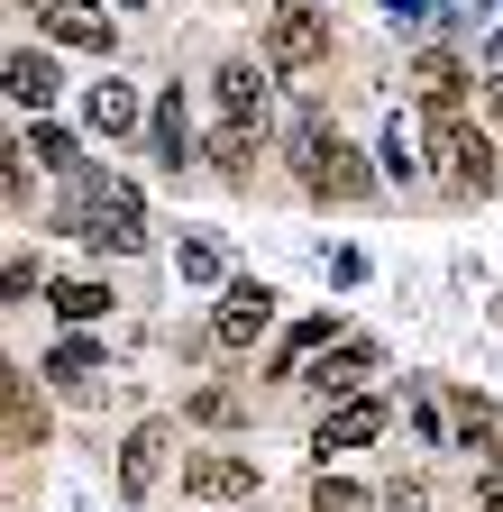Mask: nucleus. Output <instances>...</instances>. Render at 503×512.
<instances>
[{
  "mask_svg": "<svg viewBox=\"0 0 503 512\" xmlns=\"http://www.w3.org/2000/svg\"><path fill=\"white\" fill-rule=\"evenodd\" d=\"M46 302H55V320H74V330H92V320H101V311H110V293H101V284H92V275H65V284H55V293H46Z\"/></svg>",
  "mask_w": 503,
  "mask_h": 512,
  "instance_id": "15",
  "label": "nucleus"
},
{
  "mask_svg": "<svg viewBox=\"0 0 503 512\" xmlns=\"http://www.w3.org/2000/svg\"><path fill=\"white\" fill-rule=\"evenodd\" d=\"M293 174H302V192H321V202H357V192H366V165H357V147L339 138L330 119L293 128Z\"/></svg>",
  "mask_w": 503,
  "mask_h": 512,
  "instance_id": "2",
  "label": "nucleus"
},
{
  "mask_svg": "<svg viewBox=\"0 0 503 512\" xmlns=\"http://www.w3.org/2000/svg\"><path fill=\"white\" fill-rule=\"evenodd\" d=\"M321 55H330V10H321V0H275V19H266V64H275V74H311Z\"/></svg>",
  "mask_w": 503,
  "mask_h": 512,
  "instance_id": "4",
  "label": "nucleus"
},
{
  "mask_svg": "<svg viewBox=\"0 0 503 512\" xmlns=\"http://www.w3.org/2000/svg\"><path fill=\"white\" fill-rule=\"evenodd\" d=\"M366 366H375V339H330V357L311 366V384H357Z\"/></svg>",
  "mask_w": 503,
  "mask_h": 512,
  "instance_id": "17",
  "label": "nucleus"
},
{
  "mask_svg": "<svg viewBox=\"0 0 503 512\" xmlns=\"http://www.w3.org/2000/svg\"><path fill=\"white\" fill-rule=\"evenodd\" d=\"M46 375H55V384H92V375H101V348H92L83 330H74V339H55V357H46Z\"/></svg>",
  "mask_w": 503,
  "mask_h": 512,
  "instance_id": "18",
  "label": "nucleus"
},
{
  "mask_svg": "<svg viewBox=\"0 0 503 512\" xmlns=\"http://www.w3.org/2000/svg\"><path fill=\"white\" fill-rule=\"evenodd\" d=\"M65 229L129 256V247H147V202H138V183H119V174H83L74 202H65Z\"/></svg>",
  "mask_w": 503,
  "mask_h": 512,
  "instance_id": "1",
  "label": "nucleus"
},
{
  "mask_svg": "<svg viewBox=\"0 0 503 512\" xmlns=\"http://www.w3.org/2000/svg\"><path fill=\"white\" fill-rule=\"evenodd\" d=\"M421 147L439 156V174H449L458 192H494V147H485V128H467V119H458V101H430Z\"/></svg>",
  "mask_w": 503,
  "mask_h": 512,
  "instance_id": "3",
  "label": "nucleus"
},
{
  "mask_svg": "<svg viewBox=\"0 0 503 512\" xmlns=\"http://www.w3.org/2000/svg\"><path fill=\"white\" fill-rule=\"evenodd\" d=\"M421 439H494V403L485 394H421Z\"/></svg>",
  "mask_w": 503,
  "mask_h": 512,
  "instance_id": "7",
  "label": "nucleus"
},
{
  "mask_svg": "<svg viewBox=\"0 0 503 512\" xmlns=\"http://www.w3.org/2000/svg\"><path fill=\"white\" fill-rule=\"evenodd\" d=\"M46 28H55V46H110V19L92 10V0H55V10H46Z\"/></svg>",
  "mask_w": 503,
  "mask_h": 512,
  "instance_id": "13",
  "label": "nucleus"
},
{
  "mask_svg": "<svg viewBox=\"0 0 503 512\" xmlns=\"http://www.w3.org/2000/svg\"><path fill=\"white\" fill-rule=\"evenodd\" d=\"M485 101H494V119H503V74H494V83H485Z\"/></svg>",
  "mask_w": 503,
  "mask_h": 512,
  "instance_id": "27",
  "label": "nucleus"
},
{
  "mask_svg": "<svg viewBox=\"0 0 503 512\" xmlns=\"http://www.w3.org/2000/svg\"><path fill=\"white\" fill-rule=\"evenodd\" d=\"M0 74H10V101H19L28 119H46V110H55V92H65V83H55V55H37V46H19Z\"/></svg>",
  "mask_w": 503,
  "mask_h": 512,
  "instance_id": "10",
  "label": "nucleus"
},
{
  "mask_svg": "<svg viewBox=\"0 0 503 512\" xmlns=\"http://www.w3.org/2000/svg\"><path fill=\"white\" fill-rule=\"evenodd\" d=\"M174 266H183V284H220V247H202V238H193Z\"/></svg>",
  "mask_w": 503,
  "mask_h": 512,
  "instance_id": "24",
  "label": "nucleus"
},
{
  "mask_svg": "<svg viewBox=\"0 0 503 512\" xmlns=\"http://www.w3.org/2000/svg\"><path fill=\"white\" fill-rule=\"evenodd\" d=\"M28 156H37V165H55V174H83L74 138H65V128H55V119H37V128H28Z\"/></svg>",
  "mask_w": 503,
  "mask_h": 512,
  "instance_id": "19",
  "label": "nucleus"
},
{
  "mask_svg": "<svg viewBox=\"0 0 503 512\" xmlns=\"http://www.w3.org/2000/svg\"><path fill=\"white\" fill-rule=\"evenodd\" d=\"M385 174H394V183H412V174H421V147L403 138V119L385 128Z\"/></svg>",
  "mask_w": 503,
  "mask_h": 512,
  "instance_id": "23",
  "label": "nucleus"
},
{
  "mask_svg": "<svg viewBox=\"0 0 503 512\" xmlns=\"http://www.w3.org/2000/svg\"><path fill=\"white\" fill-rule=\"evenodd\" d=\"M375 430H385V403H375V394H348V403H330V412H321L311 448H321V458H330V448H366Z\"/></svg>",
  "mask_w": 503,
  "mask_h": 512,
  "instance_id": "9",
  "label": "nucleus"
},
{
  "mask_svg": "<svg viewBox=\"0 0 503 512\" xmlns=\"http://www.w3.org/2000/svg\"><path fill=\"white\" fill-rule=\"evenodd\" d=\"M156 476H165V421H138V430H129V448H119V494L138 503Z\"/></svg>",
  "mask_w": 503,
  "mask_h": 512,
  "instance_id": "11",
  "label": "nucleus"
},
{
  "mask_svg": "<svg viewBox=\"0 0 503 512\" xmlns=\"http://www.w3.org/2000/svg\"><path fill=\"white\" fill-rule=\"evenodd\" d=\"M247 156H257V128H238V119H229L220 138H211V165H220L229 183H247Z\"/></svg>",
  "mask_w": 503,
  "mask_h": 512,
  "instance_id": "20",
  "label": "nucleus"
},
{
  "mask_svg": "<svg viewBox=\"0 0 503 512\" xmlns=\"http://www.w3.org/2000/svg\"><path fill=\"white\" fill-rule=\"evenodd\" d=\"M83 119L101 128V138H129V128L147 119V101H138L129 83H92V101H83Z\"/></svg>",
  "mask_w": 503,
  "mask_h": 512,
  "instance_id": "12",
  "label": "nucleus"
},
{
  "mask_svg": "<svg viewBox=\"0 0 503 512\" xmlns=\"http://www.w3.org/2000/svg\"><path fill=\"white\" fill-rule=\"evenodd\" d=\"M385 10H394V19H430V0H385Z\"/></svg>",
  "mask_w": 503,
  "mask_h": 512,
  "instance_id": "26",
  "label": "nucleus"
},
{
  "mask_svg": "<svg viewBox=\"0 0 503 512\" xmlns=\"http://www.w3.org/2000/svg\"><path fill=\"white\" fill-rule=\"evenodd\" d=\"M183 494L193 503H247L257 494V467L229 458V448H202V458H183Z\"/></svg>",
  "mask_w": 503,
  "mask_h": 512,
  "instance_id": "6",
  "label": "nucleus"
},
{
  "mask_svg": "<svg viewBox=\"0 0 503 512\" xmlns=\"http://www.w3.org/2000/svg\"><path fill=\"white\" fill-rule=\"evenodd\" d=\"M458 83H467V64H458L449 46H430V55L412 64V92H421V101H458Z\"/></svg>",
  "mask_w": 503,
  "mask_h": 512,
  "instance_id": "16",
  "label": "nucleus"
},
{
  "mask_svg": "<svg viewBox=\"0 0 503 512\" xmlns=\"http://www.w3.org/2000/svg\"><path fill=\"white\" fill-rule=\"evenodd\" d=\"M147 128H156V156L183 174V156H193V119H183V92H165V101L147 110Z\"/></svg>",
  "mask_w": 503,
  "mask_h": 512,
  "instance_id": "14",
  "label": "nucleus"
},
{
  "mask_svg": "<svg viewBox=\"0 0 503 512\" xmlns=\"http://www.w3.org/2000/svg\"><path fill=\"white\" fill-rule=\"evenodd\" d=\"M494 503H503V448H494L485 476H476V512H494Z\"/></svg>",
  "mask_w": 503,
  "mask_h": 512,
  "instance_id": "25",
  "label": "nucleus"
},
{
  "mask_svg": "<svg viewBox=\"0 0 503 512\" xmlns=\"http://www.w3.org/2000/svg\"><path fill=\"white\" fill-rule=\"evenodd\" d=\"M46 10H55V0H46Z\"/></svg>",
  "mask_w": 503,
  "mask_h": 512,
  "instance_id": "28",
  "label": "nucleus"
},
{
  "mask_svg": "<svg viewBox=\"0 0 503 512\" xmlns=\"http://www.w3.org/2000/svg\"><path fill=\"white\" fill-rule=\"evenodd\" d=\"M220 110H229L238 128H266V110H275V64L229 55V64H220Z\"/></svg>",
  "mask_w": 503,
  "mask_h": 512,
  "instance_id": "8",
  "label": "nucleus"
},
{
  "mask_svg": "<svg viewBox=\"0 0 503 512\" xmlns=\"http://www.w3.org/2000/svg\"><path fill=\"white\" fill-rule=\"evenodd\" d=\"M311 512H375V494L348 485V476H321V485H311Z\"/></svg>",
  "mask_w": 503,
  "mask_h": 512,
  "instance_id": "21",
  "label": "nucleus"
},
{
  "mask_svg": "<svg viewBox=\"0 0 503 512\" xmlns=\"http://www.w3.org/2000/svg\"><path fill=\"white\" fill-rule=\"evenodd\" d=\"M266 330H275V284H257V275L220 284V311H211V339H220V348H257Z\"/></svg>",
  "mask_w": 503,
  "mask_h": 512,
  "instance_id": "5",
  "label": "nucleus"
},
{
  "mask_svg": "<svg viewBox=\"0 0 503 512\" xmlns=\"http://www.w3.org/2000/svg\"><path fill=\"white\" fill-rule=\"evenodd\" d=\"M10 439H19V448H37V439H46V412L28 403V384H19V375H10Z\"/></svg>",
  "mask_w": 503,
  "mask_h": 512,
  "instance_id": "22",
  "label": "nucleus"
}]
</instances>
